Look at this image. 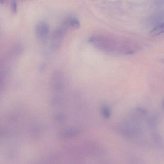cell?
I'll return each instance as SVG.
<instances>
[{"instance_id":"obj_1","label":"cell","mask_w":164,"mask_h":164,"mask_svg":"<svg viewBox=\"0 0 164 164\" xmlns=\"http://www.w3.org/2000/svg\"><path fill=\"white\" fill-rule=\"evenodd\" d=\"M67 29V27L66 26H64L63 27L56 30L53 33L50 41V47L52 50L57 51L60 49L66 33Z\"/></svg>"},{"instance_id":"obj_2","label":"cell","mask_w":164,"mask_h":164,"mask_svg":"<svg viewBox=\"0 0 164 164\" xmlns=\"http://www.w3.org/2000/svg\"><path fill=\"white\" fill-rule=\"evenodd\" d=\"M67 78L65 73L62 71H55L52 76L51 85L55 89H61L67 85Z\"/></svg>"},{"instance_id":"obj_3","label":"cell","mask_w":164,"mask_h":164,"mask_svg":"<svg viewBox=\"0 0 164 164\" xmlns=\"http://www.w3.org/2000/svg\"><path fill=\"white\" fill-rule=\"evenodd\" d=\"M35 32L38 39L44 42L47 39L49 34V28L48 24L44 22H40L37 25Z\"/></svg>"},{"instance_id":"obj_4","label":"cell","mask_w":164,"mask_h":164,"mask_svg":"<svg viewBox=\"0 0 164 164\" xmlns=\"http://www.w3.org/2000/svg\"><path fill=\"white\" fill-rule=\"evenodd\" d=\"M164 24H161L153 29L150 33L151 36H158L164 32Z\"/></svg>"},{"instance_id":"obj_5","label":"cell","mask_w":164,"mask_h":164,"mask_svg":"<svg viewBox=\"0 0 164 164\" xmlns=\"http://www.w3.org/2000/svg\"><path fill=\"white\" fill-rule=\"evenodd\" d=\"M102 113L104 117L106 118H109L110 116V110L109 107L105 106L102 108Z\"/></svg>"},{"instance_id":"obj_6","label":"cell","mask_w":164,"mask_h":164,"mask_svg":"<svg viewBox=\"0 0 164 164\" xmlns=\"http://www.w3.org/2000/svg\"><path fill=\"white\" fill-rule=\"evenodd\" d=\"M71 26L74 29L78 28L80 26V24L79 21L75 19H71L70 22Z\"/></svg>"},{"instance_id":"obj_7","label":"cell","mask_w":164,"mask_h":164,"mask_svg":"<svg viewBox=\"0 0 164 164\" xmlns=\"http://www.w3.org/2000/svg\"><path fill=\"white\" fill-rule=\"evenodd\" d=\"M12 10L13 13L15 14L18 12V4L16 0H13L11 4Z\"/></svg>"},{"instance_id":"obj_8","label":"cell","mask_w":164,"mask_h":164,"mask_svg":"<svg viewBox=\"0 0 164 164\" xmlns=\"http://www.w3.org/2000/svg\"><path fill=\"white\" fill-rule=\"evenodd\" d=\"M4 0H0V3L3 4L4 3Z\"/></svg>"}]
</instances>
